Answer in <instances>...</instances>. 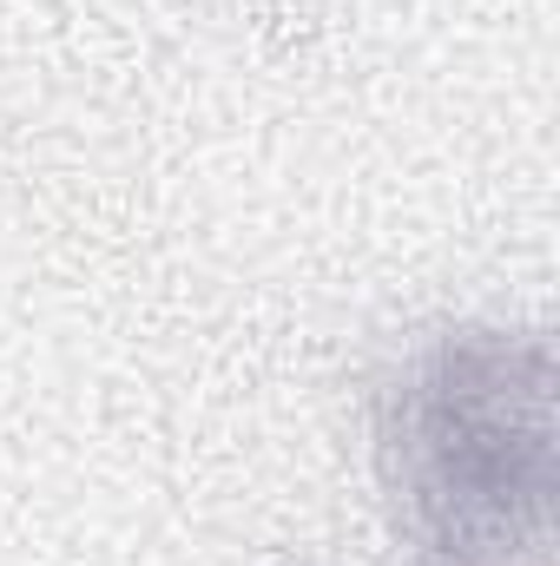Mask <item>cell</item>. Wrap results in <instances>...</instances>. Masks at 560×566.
Instances as JSON below:
<instances>
[{
	"label": "cell",
	"mask_w": 560,
	"mask_h": 566,
	"mask_svg": "<svg viewBox=\"0 0 560 566\" xmlns=\"http://www.w3.org/2000/svg\"><path fill=\"white\" fill-rule=\"evenodd\" d=\"M383 481L416 566H541L554 416L541 336H442L383 389Z\"/></svg>",
	"instance_id": "1"
}]
</instances>
